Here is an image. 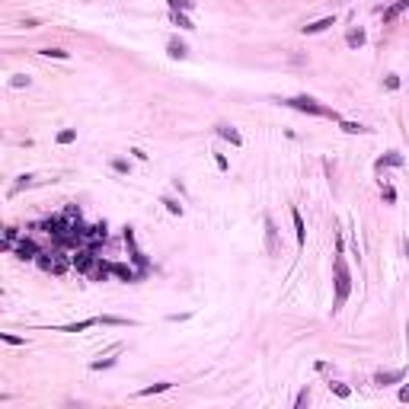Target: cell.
<instances>
[{"instance_id": "1", "label": "cell", "mask_w": 409, "mask_h": 409, "mask_svg": "<svg viewBox=\"0 0 409 409\" xmlns=\"http://www.w3.org/2000/svg\"><path fill=\"white\" fill-rule=\"evenodd\" d=\"M282 102L288 105V109H298V112H310V115H320V118H332V122H342L336 109L323 105L320 100H313V96H291V100H282Z\"/></svg>"}, {"instance_id": "2", "label": "cell", "mask_w": 409, "mask_h": 409, "mask_svg": "<svg viewBox=\"0 0 409 409\" xmlns=\"http://www.w3.org/2000/svg\"><path fill=\"white\" fill-rule=\"evenodd\" d=\"M348 291H352V275H348V266L342 259V253L336 256V301H332V313H339L342 304L348 301Z\"/></svg>"}, {"instance_id": "3", "label": "cell", "mask_w": 409, "mask_h": 409, "mask_svg": "<svg viewBox=\"0 0 409 409\" xmlns=\"http://www.w3.org/2000/svg\"><path fill=\"white\" fill-rule=\"evenodd\" d=\"M39 266L45 272H51V275H64L67 266H71V256H61V249H55V253H39Z\"/></svg>"}, {"instance_id": "4", "label": "cell", "mask_w": 409, "mask_h": 409, "mask_svg": "<svg viewBox=\"0 0 409 409\" xmlns=\"http://www.w3.org/2000/svg\"><path fill=\"white\" fill-rule=\"evenodd\" d=\"M122 237H125V243H128V249H131V262H134V266L141 269V275H147L150 262H147V256H144L141 249H138V243H134V227H125V233H122Z\"/></svg>"}, {"instance_id": "5", "label": "cell", "mask_w": 409, "mask_h": 409, "mask_svg": "<svg viewBox=\"0 0 409 409\" xmlns=\"http://www.w3.org/2000/svg\"><path fill=\"white\" fill-rule=\"evenodd\" d=\"M96 259H100V256H96V249L93 246H83V249H77V253L71 256V266L77 269V272H90L96 266Z\"/></svg>"}, {"instance_id": "6", "label": "cell", "mask_w": 409, "mask_h": 409, "mask_svg": "<svg viewBox=\"0 0 409 409\" xmlns=\"http://www.w3.org/2000/svg\"><path fill=\"white\" fill-rule=\"evenodd\" d=\"M13 253H16L19 259H39V253H42V249H39V243H35L32 237H22L19 243H16V249H13Z\"/></svg>"}, {"instance_id": "7", "label": "cell", "mask_w": 409, "mask_h": 409, "mask_svg": "<svg viewBox=\"0 0 409 409\" xmlns=\"http://www.w3.org/2000/svg\"><path fill=\"white\" fill-rule=\"evenodd\" d=\"M109 269H112V275L122 278V282H138L141 278V272H134L131 266H125V262H109Z\"/></svg>"}, {"instance_id": "8", "label": "cell", "mask_w": 409, "mask_h": 409, "mask_svg": "<svg viewBox=\"0 0 409 409\" xmlns=\"http://www.w3.org/2000/svg\"><path fill=\"white\" fill-rule=\"evenodd\" d=\"M214 131L221 134L224 141H230L233 147H243V134H240V131H237V128H233V125H224V122H221V125H214Z\"/></svg>"}, {"instance_id": "9", "label": "cell", "mask_w": 409, "mask_h": 409, "mask_svg": "<svg viewBox=\"0 0 409 409\" xmlns=\"http://www.w3.org/2000/svg\"><path fill=\"white\" fill-rule=\"evenodd\" d=\"M329 26H336V16H323V19H316V22H307L301 32H304V35H316V32H326Z\"/></svg>"}, {"instance_id": "10", "label": "cell", "mask_w": 409, "mask_h": 409, "mask_svg": "<svg viewBox=\"0 0 409 409\" xmlns=\"http://www.w3.org/2000/svg\"><path fill=\"white\" fill-rule=\"evenodd\" d=\"M403 377H406V371H377L374 384L377 387H387V384H397V381H403Z\"/></svg>"}, {"instance_id": "11", "label": "cell", "mask_w": 409, "mask_h": 409, "mask_svg": "<svg viewBox=\"0 0 409 409\" xmlns=\"http://www.w3.org/2000/svg\"><path fill=\"white\" fill-rule=\"evenodd\" d=\"M291 221H294V237H298V246L307 243V227H304V217H301L298 208H291Z\"/></svg>"}, {"instance_id": "12", "label": "cell", "mask_w": 409, "mask_h": 409, "mask_svg": "<svg viewBox=\"0 0 409 409\" xmlns=\"http://www.w3.org/2000/svg\"><path fill=\"white\" fill-rule=\"evenodd\" d=\"M278 233H275V221L266 214V249H269V256H275V249H278Z\"/></svg>"}, {"instance_id": "13", "label": "cell", "mask_w": 409, "mask_h": 409, "mask_svg": "<svg viewBox=\"0 0 409 409\" xmlns=\"http://www.w3.org/2000/svg\"><path fill=\"white\" fill-rule=\"evenodd\" d=\"M384 166H403V154H400V150H390V154H387V157H381V160H377V163H374V170H377V173H381V170H384Z\"/></svg>"}, {"instance_id": "14", "label": "cell", "mask_w": 409, "mask_h": 409, "mask_svg": "<svg viewBox=\"0 0 409 409\" xmlns=\"http://www.w3.org/2000/svg\"><path fill=\"white\" fill-rule=\"evenodd\" d=\"M100 323V316H90V320H80V323H67V326H58V332H83L90 326H96Z\"/></svg>"}, {"instance_id": "15", "label": "cell", "mask_w": 409, "mask_h": 409, "mask_svg": "<svg viewBox=\"0 0 409 409\" xmlns=\"http://www.w3.org/2000/svg\"><path fill=\"white\" fill-rule=\"evenodd\" d=\"M365 42H368L365 29H348V35H345V45H348V48H361Z\"/></svg>"}, {"instance_id": "16", "label": "cell", "mask_w": 409, "mask_h": 409, "mask_svg": "<svg viewBox=\"0 0 409 409\" xmlns=\"http://www.w3.org/2000/svg\"><path fill=\"white\" fill-rule=\"evenodd\" d=\"M409 6V0H397V3L390 6V10H384V22H393V19H400V13H403Z\"/></svg>"}, {"instance_id": "17", "label": "cell", "mask_w": 409, "mask_h": 409, "mask_svg": "<svg viewBox=\"0 0 409 409\" xmlns=\"http://www.w3.org/2000/svg\"><path fill=\"white\" fill-rule=\"evenodd\" d=\"M339 128H342L345 134H371L368 125H358V122H339Z\"/></svg>"}, {"instance_id": "18", "label": "cell", "mask_w": 409, "mask_h": 409, "mask_svg": "<svg viewBox=\"0 0 409 409\" xmlns=\"http://www.w3.org/2000/svg\"><path fill=\"white\" fill-rule=\"evenodd\" d=\"M166 51H170V58H186L189 55V48L179 39H170V45H166Z\"/></svg>"}, {"instance_id": "19", "label": "cell", "mask_w": 409, "mask_h": 409, "mask_svg": "<svg viewBox=\"0 0 409 409\" xmlns=\"http://www.w3.org/2000/svg\"><path fill=\"white\" fill-rule=\"evenodd\" d=\"M170 387H173L170 381H160V384H150V387L138 390V397H154V393H163V390H170Z\"/></svg>"}, {"instance_id": "20", "label": "cell", "mask_w": 409, "mask_h": 409, "mask_svg": "<svg viewBox=\"0 0 409 409\" xmlns=\"http://www.w3.org/2000/svg\"><path fill=\"white\" fill-rule=\"evenodd\" d=\"M39 55H42V58H58V61H67V58H71V51H64V48H42Z\"/></svg>"}, {"instance_id": "21", "label": "cell", "mask_w": 409, "mask_h": 409, "mask_svg": "<svg viewBox=\"0 0 409 409\" xmlns=\"http://www.w3.org/2000/svg\"><path fill=\"white\" fill-rule=\"evenodd\" d=\"M100 323H105V326H134V320H125V316H100Z\"/></svg>"}, {"instance_id": "22", "label": "cell", "mask_w": 409, "mask_h": 409, "mask_svg": "<svg viewBox=\"0 0 409 409\" xmlns=\"http://www.w3.org/2000/svg\"><path fill=\"white\" fill-rule=\"evenodd\" d=\"M170 16H173V22H176V26H179V29H195V26H192V22H189V16H186V13H183V10H170Z\"/></svg>"}, {"instance_id": "23", "label": "cell", "mask_w": 409, "mask_h": 409, "mask_svg": "<svg viewBox=\"0 0 409 409\" xmlns=\"http://www.w3.org/2000/svg\"><path fill=\"white\" fill-rule=\"evenodd\" d=\"M32 183H35V176H29V173H26V176H19V183H16V186L10 189V195H19L22 189H29V186H32Z\"/></svg>"}, {"instance_id": "24", "label": "cell", "mask_w": 409, "mask_h": 409, "mask_svg": "<svg viewBox=\"0 0 409 409\" xmlns=\"http://www.w3.org/2000/svg\"><path fill=\"white\" fill-rule=\"evenodd\" d=\"M118 358H100V361H90V371H105V368H115Z\"/></svg>"}, {"instance_id": "25", "label": "cell", "mask_w": 409, "mask_h": 409, "mask_svg": "<svg viewBox=\"0 0 409 409\" xmlns=\"http://www.w3.org/2000/svg\"><path fill=\"white\" fill-rule=\"evenodd\" d=\"M163 204H166V211H170V214H179V217H183V204H179L176 199H170V195H163Z\"/></svg>"}, {"instance_id": "26", "label": "cell", "mask_w": 409, "mask_h": 409, "mask_svg": "<svg viewBox=\"0 0 409 409\" xmlns=\"http://www.w3.org/2000/svg\"><path fill=\"white\" fill-rule=\"evenodd\" d=\"M166 3H170V10H192V6H195V0H166Z\"/></svg>"}, {"instance_id": "27", "label": "cell", "mask_w": 409, "mask_h": 409, "mask_svg": "<svg viewBox=\"0 0 409 409\" xmlns=\"http://www.w3.org/2000/svg\"><path fill=\"white\" fill-rule=\"evenodd\" d=\"M329 390L336 393V397H342V400H348V397H352V390H348L345 384H339V381H332V384H329Z\"/></svg>"}, {"instance_id": "28", "label": "cell", "mask_w": 409, "mask_h": 409, "mask_svg": "<svg viewBox=\"0 0 409 409\" xmlns=\"http://www.w3.org/2000/svg\"><path fill=\"white\" fill-rule=\"evenodd\" d=\"M77 138V128H64V131H58V144H71Z\"/></svg>"}, {"instance_id": "29", "label": "cell", "mask_w": 409, "mask_h": 409, "mask_svg": "<svg viewBox=\"0 0 409 409\" xmlns=\"http://www.w3.org/2000/svg\"><path fill=\"white\" fill-rule=\"evenodd\" d=\"M381 199L387 202V204H393V202H397V189H393V186H384V189H381Z\"/></svg>"}, {"instance_id": "30", "label": "cell", "mask_w": 409, "mask_h": 409, "mask_svg": "<svg viewBox=\"0 0 409 409\" xmlns=\"http://www.w3.org/2000/svg\"><path fill=\"white\" fill-rule=\"evenodd\" d=\"M0 339H3L6 345H26V339H19V336H13V332H0Z\"/></svg>"}, {"instance_id": "31", "label": "cell", "mask_w": 409, "mask_h": 409, "mask_svg": "<svg viewBox=\"0 0 409 409\" xmlns=\"http://www.w3.org/2000/svg\"><path fill=\"white\" fill-rule=\"evenodd\" d=\"M384 87H387V90H400V77H397V74H387V77H384Z\"/></svg>"}, {"instance_id": "32", "label": "cell", "mask_w": 409, "mask_h": 409, "mask_svg": "<svg viewBox=\"0 0 409 409\" xmlns=\"http://www.w3.org/2000/svg\"><path fill=\"white\" fill-rule=\"evenodd\" d=\"M112 170L125 176V173H131V166H128V160H112Z\"/></svg>"}, {"instance_id": "33", "label": "cell", "mask_w": 409, "mask_h": 409, "mask_svg": "<svg viewBox=\"0 0 409 409\" xmlns=\"http://www.w3.org/2000/svg\"><path fill=\"white\" fill-rule=\"evenodd\" d=\"M307 403H310V390L304 387V390H301V393H298V400H294V406H298V409H301V406H307Z\"/></svg>"}, {"instance_id": "34", "label": "cell", "mask_w": 409, "mask_h": 409, "mask_svg": "<svg viewBox=\"0 0 409 409\" xmlns=\"http://www.w3.org/2000/svg\"><path fill=\"white\" fill-rule=\"evenodd\" d=\"M214 163H217V170H221V173L230 170V163H227V157H224V154H214Z\"/></svg>"}, {"instance_id": "35", "label": "cell", "mask_w": 409, "mask_h": 409, "mask_svg": "<svg viewBox=\"0 0 409 409\" xmlns=\"http://www.w3.org/2000/svg\"><path fill=\"white\" fill-rule=\"evenodd\" d=\"M10 83H13V87H29V77H26V74H16Z\"/></svg>"}, {"instance_id": "36", "label": "cell", "mask_w": 409, "mask_h": 409, "mask_svg": "<svg viewBox=\"0 0 409 409\" xmlns=\"http://www.w3.org/2000/svg\"><path fill=\"white\" fill-rule=\"evenodd\" d=\"M400 400H403V403H409V384H406L403 390H400Z\"/></svg>"}]
</instances>
